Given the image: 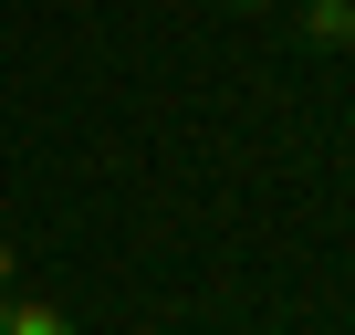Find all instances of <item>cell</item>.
<instances>
[{
    "instance_id": "cell-1",
    "label": "cell",
    "mask_w": 355,
    "mask_h": 335,
    "mask_svg": "<svg viewBox=\"0 0 355 335\" xmlns=\"http://www.w3.org/2000/svg\"><path fill=\"white\" fill-rule=\"evenodd\" d=\"M293 42L303 53H355V0H293Z\"/></svg>"
},
{
    "instance_id": "cell-2",
    "label": "cell",
    "mask_w": 355,
    "mask_h": 335,
    "mask_svg": "<svg viewBox=\"0 0 355 335\" xmlns=\"http://www.w3.org/2000/svg\"><path fill=\"white\" fill-rule=\"evenodd\" d=\"M0 335H84L63 304H42V293H0Z\"/></svg>"
},
{
    "instance_id": "cell-3",
    "label": "cell",
    "mask_w": 355,
    "mask_h": 335,
    "mask_svg": "<svg viewBox=\"0 0 355 335\" xmlns=\"http://www.w3.org/2000/svg\"><path fill=\"white\" fill-rule=\"evenodd\" d=\"M11 283H21V231L0 220V293H11Z\"/></svg>"
},
{
    "instance_id": "cell-4",
    "label": "cell",
    "mask_w": 355,
    "mask_h": 335,
    "mask_svg": "<svg viewBox=\"0 0 355 335\" xmlns=\"http://www.w3.org/2000/svg\"><path fill=\"white\" fill-rule=\"evenodd\" d=\"M220 11H261V0H220Z\"/></svg>"
}]
</instances>
